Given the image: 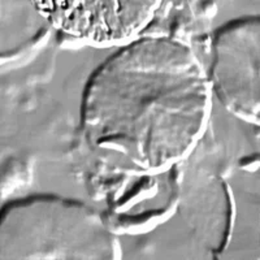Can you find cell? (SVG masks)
<instances>
[{
    "label": "cell",
    "instance_id": "cell-3",
    "mask_svg": "<svg viewBox=\"0 0 260 260\" xmlns=\"http://www.w3.org/2000/svg\"><path fill=\"white\" fill-rule=\"evenodd\" d=\"M121 238L95 204L53 192H27L0 207V260H118Z\"/></svg>",
    "mask_w": 260,
    "mask_h": 260
},
{
    "label": "cell",
    "instance_id": "cell-2",
    "mask_svg": "<svg viewBox=\"0 0 260 260\" xmlns=\"http://www.w3.org/2000/svg\"><path fill=\"white\" fill-rule=\"evenodd\" d=\"M62 41L0 64V203L36 191L43 172L67 168L78 130L65 82L57 83Z\"/></svg>",
    "mask_w": 260,
    "mask_h": 260
},
{
    "label": "cell",
    "instance_id": "cell-6",
    "mask_svg": "<svg viewBox=\"0 0 260 260\" xmlns=\"http://www.w3.org/2000/svg\"><path fill=\"white\" fill-rule=\"evenodd\" d=\"M55 34L31 0H0V64L34 52Z\"/></svg>",
    "mask_w": 260,
    "mask_h": 260
},
{
    "label": "cell",
    "instance_id": "cell-4",
    "mask_svg": "<svg viewBox=\"0 0 260 260\" xmlns=\"http://www.w3.org/2000/svg\"><path fill=\"white\" fill-rule=\"evenodd\" d=\"M206 69L216 103L241 122L259 126V15L240 16L210 31Z\"/></svg>",
    "mask_w": 260,
    "mask_h": 260
},
{
    "label": "cell",
    "instance_id": "cell-1",
    "mask_svg": "<svg viewBox=\"0 0 260 260\" xmlns=\"http://www.w3.org/2000/svg\"><path fill=\"white\" fill-rule=\"evenodd\" d=\"M215 110L204 55L183 37L148 30L85 78L71 172L159 175L190 156Z\"/></svg>",
    "mask_w": 260,
    "mask_h": 260
},
{
    "label": "cell",
    "instance_id": "cell-7",
    "mask_svg": "<svg viewBox=\"0 0 260 260\" xmlns=\"http://www.w3.org/2000/svg\"><path fill=\"white\" fill-rule=\"evenodd\" d=\"M217 11V0H162L148 30L166 31L191 42L203 41L208 38Z\"/></svg>",
    "mask_w": 260,
    "mask_h": 260
},
{
    "label": "cell",
    "instance_id": "cell-5",
    "mask_svg": "<svg viewBox=\"0 0 260 260\" xmlns=\"http://www.w3.org/2000/svg\"><path fill=\"white\" fill-rule=\"evenodd\" d=\"M162 0H31L56 34L83 47L115 48L147 31Z\"/></svg>",
    "mask_w": 260,
    "mask_h": 260
}]
</instances>
